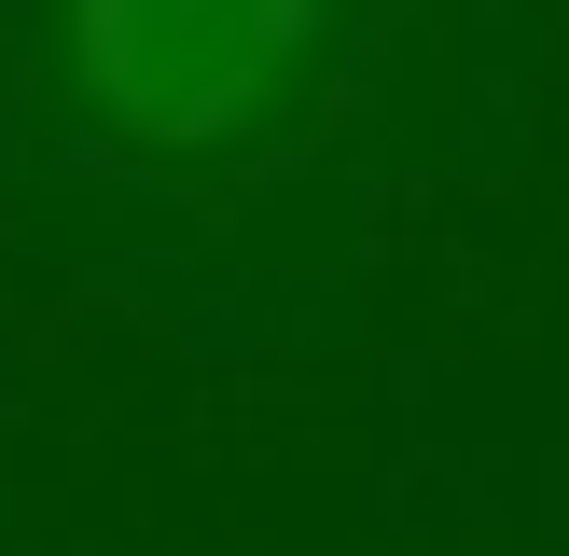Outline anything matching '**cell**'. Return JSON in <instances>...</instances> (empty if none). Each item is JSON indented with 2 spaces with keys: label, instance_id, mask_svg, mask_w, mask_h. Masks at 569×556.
<instances>
[{
  "label": "cell",
  "instance_id": "1",
  "mask_svg": "<svg viewBox=\"0 0 569 556\" xmlns=\"http://www.w3.org/2000/svg\"><path fill=\"white\" fill-rule=\"evenodd\" d=\"M320 0H70V98L126 153H222L278 111Z\"/></svg>",
  "mask_w": 569,
  "mask_h": 556
}]
</instances>
